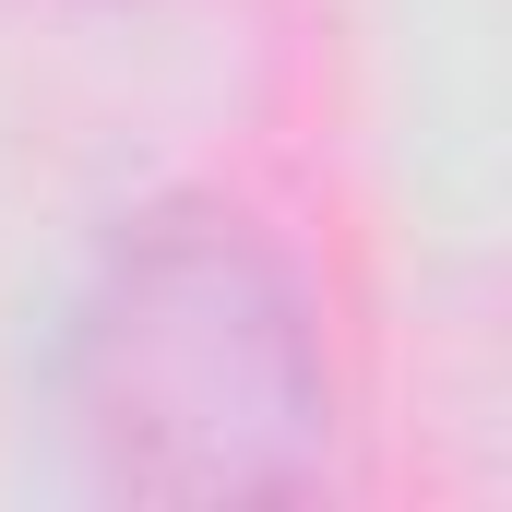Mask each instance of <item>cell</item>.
Instances as JSON below:
<instances>
[{
	"mask_svg": "<svg viewBox=\"0 0 512 512\" xmlns=\"http://www.w3.org/2000/svg\"><path fill=\"white\" fill-rule=\"evenodd\" d=\"M72 429L96 489L167 512L298 501L322 477V346L298 274L227 203L131 215L72 310Z\"/></svg>",
	"mask_w": 512,
	"mask_h": 512,
	"instance_id": "6da1fadb",
	"label": "cell"
}]
</instances>
